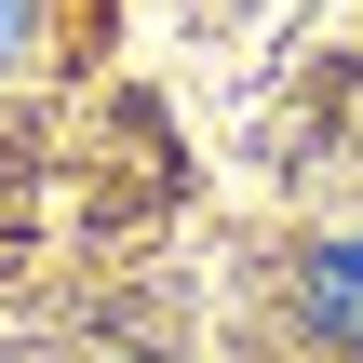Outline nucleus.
<instances>
[{
  "label": "nucleus",
  "mask_w": 363,
  "mask_h": 363,
  "mask_svg": "<svg viewBox=\"0 0 363 363\" xmlns=\"http://www.w3.org/2000/svg\"><path fill=\"white\" fill-rule=\"evenodd\" d=\"M296 310H310V337L363 350V229H350V242H310V269H296Z\"/></svg>",
  "instance_id": "1"
}]
</instances>
